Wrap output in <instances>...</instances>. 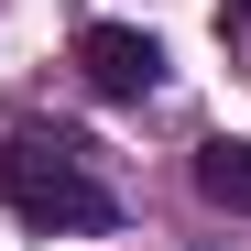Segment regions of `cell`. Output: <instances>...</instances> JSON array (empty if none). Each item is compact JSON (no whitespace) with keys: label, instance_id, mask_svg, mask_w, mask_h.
<instances>
[{"label":"cell","instance_id":"cell-1","mask_svg":"<svg viewBox=\"0 0 251 251\" xmlns=\"http://www.w3.org/2000/svg\"><path fill=\"white\" fill-rule=\"evenodd\" d=\"M0 197H11L22 229H120V197L66 120H11L0 131Z\"/></svg>","mask_w":251,"mask_h":251},{"label":"cell","instance_id":"cell-4","mask_svg":"<svg viewBox=\"0 0 251 251\" xmlns=\"http://www.w3.org/2000/svg\"><path fill=\"white\" fill-rule=\"evenodd\" d=\"M219 22H229V33H240V22H251V0H219Z\"/></svg>","mask_w":251,"mask_h":251},{"label":"cell","instance_id":"cell-2","mask_svg":"<svg viewBox=\"0 0 251 251\" xmlns=\"http://www.w3.org/2000/svg\"><path fill=\"white\" fill-rule=\"evenodd\" d=\"M76 76L99 99H153L164 88V44L142 22H76Z\"/></svg>","mask_w":251,"mask_h":251},{"label":"cell","instance_id":"cell-3","mask_svg":"<svg viewBox=\"0 0 251 251\" xmlns=\"http://www.w3.org/2000/svg\"><path fill=\"white\" fill-rule=\"evenodd\" d=\"M186 175H197V197H207V207L251 219V142H240V131H207V142L186 153Z\"/></svg>","mask_w":251,"mask_h":251}]
</instances>
